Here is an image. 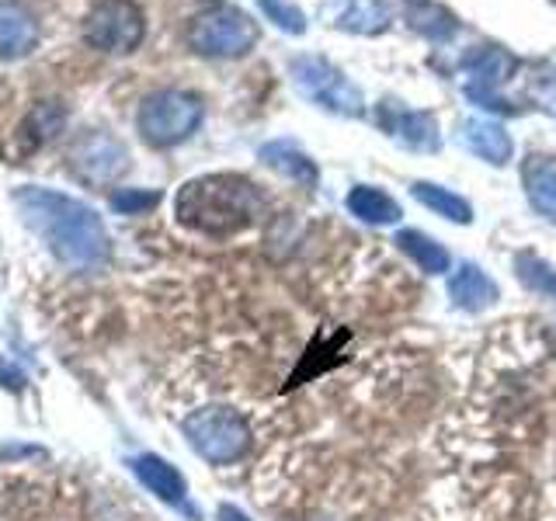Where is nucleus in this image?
<instances>
[{"instance_id": "nucleus-1", "label": "nucleus", "mask_w": 556, "mask_h": 521, "mask_svg": "<svg viewBox=\"0 0 556 521\" xmlns=\"http://www.w3.org/2000/svg\"><path fill=\"white\" fill-rule=\"evenodd\" d=\"M174 213L191 230L226 237L261 216V195L240 174H208V178H195L178 191Z\"/></svg>"}, {"instance_id": "nucleus-2", "label": "nucleus", "mask_w": 556, "mask_h": 521, "mask_svg": "<svg viewBox=\"0 0 556 521\" xmlns=\"http://www.w3.org/2000/svg\"><path fill=\"white\" fill-rule=\"evenodd\" d=\"M17 202L25 205L28 219L52 240V247L63 257L77 260V265H98V260L109 257V237H104V226L94 216V208L42 188L22 191Z\"/></svg>"}, {"instance_id": "nucleus-3", "label": "nucleus", "mask_w": 556, "mask_h": 521, "mask_svg": "<svg viewBox=\"0 0 556 521\" xmlns=\"http://www.w3.org/2000/svg\"><path fill=\"white\" fill-rule=\"evenodd\" d=\"M136 126L139 136L147 139L150 147H178L185 139L202 126V98L188 94V91H153L143 98L136 112Z\"/></svg>"}, {"instance_id": "nucleus-4", "label": "nucleus", "mask_w": 556, "mask_h": 521, "mask_svg": "<svg viewBox=\"0 0 556 521\" xmlns=\"http://www.w3.org/2000/svg\"><path fill=\"white\" fill-rule=\"evenodd\" d=\"M289 74L295 91L306 101H313L317 109L330 115H344V118H362L365 115V98L362 91L344 77V69H338L324 56H295L289 63Z\"/></svg>"}, {"instance_id": "nucleus-5", "label": "nucleus", "mask_w": 556, "mask_h": 521, "mask_svg": "<svg viewBox=\"0 0 556 521\" xmlns=\"http://www.w3.org/2000/svg\"><path fill=\"white\" fill-rule=\"evenodd\" d=\"M188 46L195 49L199 56L240 60L257 46V22L248 11L230 8V4L213 8L188 25Z\"/></svg>"}, {"instance_id": "nucleus-6", "label": "nucleus", "mask_w": 556, "mask_h": 521, "mask_svg": "<svg viewBox=\"0 0 556 521\" xmlns=\"http://www.w3.org/2000/svg\"><path fill=\"white\" fill-rule=\"evenodd\" d=\"M185 431L199 456L208 462H233L251 448V424L230 407H205L185 421Z\"/></svg>"}, {"instance_id": "nucleus-7", "label": "nucleus", "mask_w": 556, "mask_h": 521, "mask_svg": "<svg viewBox=\"0 0 556 521\" xmlns=\"http://www.w3.org/2000/svg\"><path fill=\"white\" fill-rule=\"evenodd\" d=\"M143 35L147 17L132 0H101L84 17V39L101 52H115V56H126V52L139 49Z\"/></svg>"}, {"instance_id": "nucleus-8", "label": "nucleus", "mask_w": 556, "mask_h": 521, "mask_svg": "<svg viewBox=\"0 0 556 521\" xmlns=\"http://www.w3.org/2000/svg\"><path fill=\"white\" fill-rule=\"evenodd\" d=\"M463 69L469 77L463 91L473 104H480V109H486V112H497V115H518L521 112L501 94V87L511 80V69H515V60L504 49L483 46L473 52V56L463 60Z\"/></svg>"}, {"instance_id": "nucleus-9", "label": "nucleus", "mask_w": 556, "mask_h": 521, "mask_svg": "<svg viewBox=\"0 0 556 521\" xmlns=\"http://www.w3.org/2000/svg\"><path fill=\"white\" fill-rule=\"evenodd\" d=\"M379 126L393 136L396 143H404L417 153H439L442 150V132L439 122L431 112H410V109H396L393 101L379 104Z\"/></svg>"}, {"instance_id": "nucleus-10", "label": "nucleus", "mask_w": 556, "mask_h": 521, "mask_svg": "<svg viewBox=\"0 0 556 521\" xmlns=\"http://www.w3.org/2000/svg\"><path fill=\"white\" fill-rule=\"evenodd\" d=\"M448 300L452 306H459L466 313H480V309H491L501 300V289L480 265L463 260L448 278Z\"/></svg>"}, {"instance_id": "nucleus-11", "label": "nucleus", "mask_w": 556, "mask_h": 521, "mask_svg": "<svg viewBox=\"0 0 556 521\" xmlns=\"http://www.w3.org/2000/svg\"><path fill=\"white\" fill-rule=\"evenodd\" d=\"M39 46V22L17 0H0V60H22Z\"/></svg>"}, {"instance_id": "nucleus-12", "label": "nucleus", "mask_w": 556, "mask_h": 521, "mask_svg": "<svg viewBox=\"0 0 556 521\" xmlns=\"http://www.w3.org/2000/svg\"><path fill=\"white\" fill-rule=\"evenodd\" d=\"M521 188L539 216L556 223V164L546 153H529L521 161Z\"/></svg>"}, {"instance_id": "nucleus-13", "label": "nucleus", "mask_w": 556, "mask_h": 521, "mask_svg": "<svg viewBox=\"0 0 556 521\" xmlns=\"http://www.w3.org/2000/svg\"><path fill=\"white\" fill-rule=\"evenodd\" d=\"M77 164H80L84 178L112 181L129 167V153H126V147L115 143V139H109V136H87L77 147Z\"/></svg>"}, {"instance_id": "nucleus-14", "label": "nucleus", "mask_w": 556, "mask_h": 521, "mask_svg": "<svg viewBox=\"0 0 556 521\" xmlns=\"http://www.w3.org/2000/svg\"><path fill=\"white\" fill-rule=\"evenodd\" d=\"M459 139L463 147L480 156V161H486L491 167H504L511 161V136L504 132V126H497V122H483V118H466L463 129H459Z\"/></svg>"}, {"instance_id": "nucleus-15", "label": "nucleus", "mask_w": 556, "mask_h": 521, "mask_svg": "<svg viewBox=\"0 0 556 521\" xmlns=\"http://www.w3.org/2000/svg\"><path fill=\"white\" fill-rule=\"evenodd\" d=\"M257 161L265 164V167H271L275 174H282V178H289V181H295V185H303V188H317V181H320V170H317V164L309 161V156L295 147V143H265L257 150Z\"/></svg>"}, {"instance_id": "nucleus-16", "label": "nucleus", "mask_w": 556, "mask_h": 521, "mask_svg": "<svg viewBox=\"0 0 556 521\" xmlns=\"http://www.w3.org/2000/svg\"><path fill=\"white\" fill-rule=\"evenodd\" d=\"M348 213L358 216L369 226H393V223L404 219L400 202L376 185H355L352 191H348Z\"/></svg>"}, {"instance_id": "nucleus-17", "label": "nucleus", "mask_w": 556, "mask_h": 521, "mask_svg": "<svg viewBox=\"0 0 556 521\" xmlns=\"http://www.w3.org/2000/svg\"><path fill=\"white\" fill-rule=\"evenodd\" d=\"M410 195L421 202L425 208H431L434 216H442L448 223H459V226H469L473 223V205H469L463 195L456 191H448L442 185H431V181H414L410 185Z\"/></svg>"}, {"instance_id": "nucleus-18", "label": "nucleus", "mask_w": 556, "mask_h": 521, "mask_svg": "<svg viewBox=\"0 0 556 521\" xmlns=\"http://www.w3.org/2000/svg\"><path fill=\"white\" fill-rule=\"evenodd\" d=\"M393 243H396V247L404 251L425 275H442V271H448V265H452V257H448V251L442 247V243L434 240V237H428V233H421V230H400Z\"/></svg>"}, {"instance_id": "nucleus-19", "label": "nucleus", "mask_w": 556, "mask_h": 521, "mask_svg": "<svg viewBox=\"0 0 556 521\" xmlns=\"http://www.w3.org/2000/svg\"><path fill=\"white\" fill-rule=\"evenodd\" d=\"M393 25V11L387 0H352L338 14V28L352 35H382Z\"/></svg>"}, {"instance_id": "nucleus-20", "label": "nucleus", "mask_w": 556, "mask_h": 521, "mask_svg": "<svg viewBox=\"0 0 556 521\" xmlns=\"http://www.w3.org/2000/svg\"><path fill=\"white\" fill-rule=\"evenodd\" d=\"M407 22L417 35H425L431 42H448L452 35H456V14L448 8L434 4V0H414L407 8Z\"/></svg>"}, {"instance_id": "nucleus-21", "label": "nucleus", "mask_w": 556, "mask_h": 521, "mask_svg": "<svg viewBox=\"0 0 556 521\" xmlns=\"http://www.w3.org/2000/svg\"><path fill=\"white\" fill-rule=\"evenodd\" d=\"M136 473L143 480L156 497H164L170 504H185V480L174 466H167L164 459L156 456H143L136 462Z\"/></svg>"}, {"instance_id": "nucleus-22", "label": "nucleus", "mask_w": 556, "mask_h": 521, "mask_svg": "<svg viewBox=\"0 0 556 521\" xmlns=\"http://www.w3.org/2000/svg\"><path fill=\"white\" fill-rule=\"evenodd\" d=\"M515 275L529 292L546 295V300L556 303V271H553L549 260H543L532 251H521V254H515Z\"/></svg>"}, {"instance_id": "nucleus-23", "label": "nucleus", "mask_w": 556, "mask_h": 521, "mask_svg": "<svg viewBox=\"0 0 556 521\" xmlns=\"http://www.w3.org/2000/svg\"><path fill=\"white\" fill-rule=\"evenodd\" d=\"M257 8L265 11L268 22H275L289 35H303L306 31V14L295 4H286V0H257Z\"/></svg>"}, {"instance_id": "nucleus-24", "label": "nucleus", "mask_w": 556, "mask_h": 521, "mask_svg": "<svg viewBox=\"0 0 556 521\" xmlns=\"http://www.w3.org/2000/svg\"><path fill=\"white\" fill-rule=\"evenodd\" d=\"M156 202H161L156 191H115L112 195V205L118 213H143V208H153Z\"/></svg>"}, {"instance_id": "nucleus-25", "label": "nucleus", "mask_w": 556, "mask_h": 521, "mask_svg": "<svg viewBox=\"0 0 556 521\" xmlns=\"http://www.w3.org/2000/svg\"><path fill=\"white\" fill-rule=\"evenodd\" d=\"M219 518H223V521H248V518H243V511H237V508H226V504L219 508Z\"/></svg>"}]
</instances>
